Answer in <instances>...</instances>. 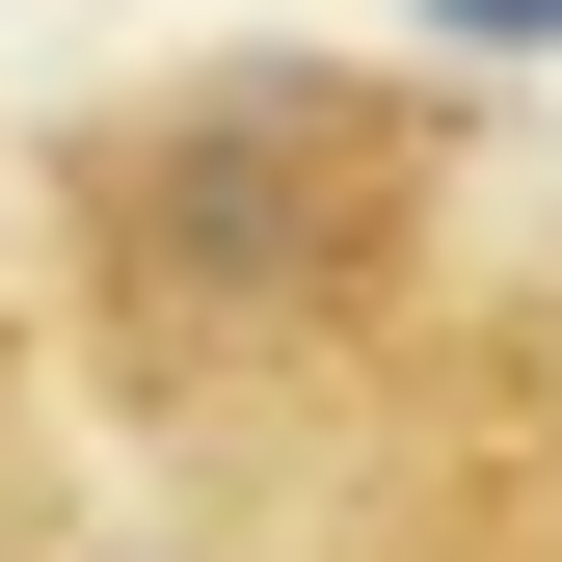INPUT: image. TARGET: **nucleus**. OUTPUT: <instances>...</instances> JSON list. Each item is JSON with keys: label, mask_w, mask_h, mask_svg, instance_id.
Here are the masks:
<instances>
[{"label": "nucleus", "mask_w": 562, "mask_h": 562, "mask_svg": "<svg viewBox=\"0 0 562 562\" xmlns=\"http://www.w3.org/2000/svg\"><path fill=\"white\" fill-rule=\"evenodd\" d=\"M429 27H482V54H536V27H562V0H429Z\"/></svg>", "instance_id": "1"}]
</instances>
